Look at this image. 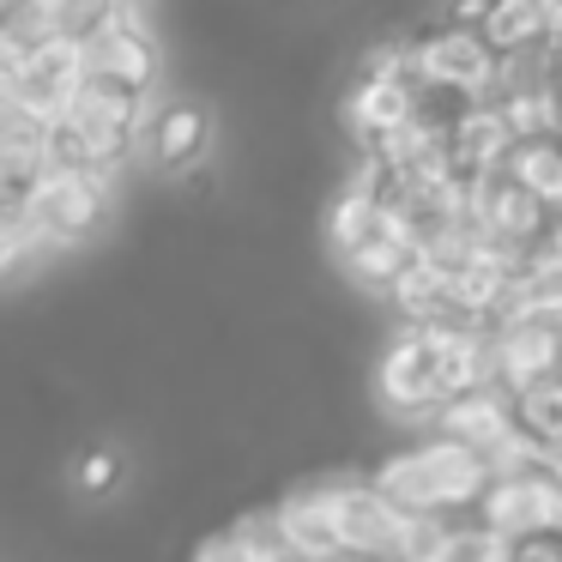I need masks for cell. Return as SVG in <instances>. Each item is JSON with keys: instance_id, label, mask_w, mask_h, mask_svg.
<instances>
[{"instance_id": "cell-8", "label": "cell", "mask_w": 562, "mask_h": 562, "mask_svg": "<svg viewBox=\"0 0 562 562\" xmlns=\"http://www.w3.org/2000/svg\"><path fill=\"white\" fill-rule=\"evenodd\" d=\"M562 375V327L557 321H532V315H508L490 327V381L520 400L526 387Z\"/></svg>"}, {"instance_id": "cell-20", "label": "cell", "mask_w": 562, "mask_h": 562, "mask_svg": "<svg viewBox=\"0 0 562 562\" xmlns=\"http://www.w3.org/2000/svg\"><path fill=\"white\" fill-rule=\"evenodd\" d=\"M31 248H37V243H31L25 212H19V206H0V279H7V272H13L19 260L31 255Z\"/></svg>"}, {"instance_id": "cell-4", "label": "cell", "mask_w": 562, "mask_h": 562, "mask_svg": "<svg viewBox=\"0 0 562 562\" xmlns=\"http://www.w3.org/2000/svg\"><path fill=\"white\" fill-rule=\"evenodd\" d=\"M110 176L98 170H74V164H49V170L31 182L25 194V224H31V243L37 248H74L86 243L91 231L103 224V206H110Z\"/></svg>"}, {"instance_id": "cell-13", "label": "cell", "mask_w": 562, "mask_h": 562, "mask_svg": "<svg viewBox=\"0 0 562 562\" xmlns=\"http://www.w3.org/2000/svg\"><path fill=\"white\" fill-rule=\"evenodd\" d=\"M514 122L502 115V103L496 98H477L472 110L453 122V134H448V158H453V170L460 176H484V170H502L508 164V151H514Z\"/></svg>"}, {"instance_id": "cell-15", "label": "cell", "mask_w": 562, "mask_h": 562, "mask_svg": "<svg viewBox=\"0 0 562 562\" xmlns=\"http://www.w3.org/2000/svg\"><path fill=\"white\" fill-rule=\"evenodd\" d=\"M550 19H557V0H490L477 31L496 43V55H532L550 43Z\"/></svg>"}, {"instance_id": "cell-19", "label": "cell", "mask_w": 562, "mask_h": 562, "mask_svg": "<svg viewBox=\"0 0 562 562\" xmlns=\"http://www.w3.org/2000/svg\"><path fill=\"white\" fill-rule=\"evenodd\" d=\"M74 484L86 490V496H103V490H115V484H122V453H115V448L79 453V460H74Z\"/></svg>"}, {"instance_id": "cell-16", "label": "cell", "mask_w": 562, "mask_h": 562, "mask_svg": "<svg viewBox=\"0 0 562 562\" xmlns=\"http://www.w3.org/2000/svg\"><path fill=\"white\" fill-rule=\"evenodd\" d=\"M508 315H532V321H557L562 327V255L557 248H538V255L520 260L514 291H508Z\"/></svg>"}, {"instance_id": "cell-22", "label": "cell", "mask_w": 562, "mask_h": 562, "mask_svg": "<svg viewBox=\"0 0 562 562\" xmlns=\"http://www.w3.org/2000/svg\"><path fill=\"white\" fill-rule=\"evenodd\" d=\"M544 49H562V0H557V19H550V43Z\"/></svg>"}, {"instance_id": "cell-12", "label": "cell", "mask_w": 562, "mask_h": 562, "mask_svg": "<svg viewBox=\"0 0 562 562\" xmlns=\"http://www.w3.org/2000/svg\"><path fill=\"white\" fill-rule=\"evenodd\" d=\"M139 151H146L151 170L164 176H182V170H200L212 151V115L200 110V103H164V110L146 115V127H139Z\"/></svg>"}, {"instance_id": "cell-5", "label": "cell", "mask_w": 562, "mask_h": 562, "mask_svg": "<svg viewBox=\"0 0 562 562\" xmlns=\"http://www.w3.org/2000/svg\"><path fill=\"white\" fill-rule=\"evenodd\" d=\"M477 520H490L496 532H538V526H562V465L532 460V465H502L490 472V484L477 490Z\"/></svg>"}, {"instance_id": "cell-3", "label": "cell", "mask_w": 562, "mask_h": 562, "mask_svg": "<svg viewBox=\"0 0 562 562\" xmlns=\"http://www.w3.org/2000/svg\"><path fill=\"white\" fill-rule=\"evenodd\" d=\"M308 484L333 520L339 557H400L412 508H400L375 477H308Z\"/></svg>"}, {"instance_id": "cell-6", "label": "cell", "mask_w": 562, "mask_h": 562, "mask_svg": "<svg viewBox=\"0 0 562 562\" xmlns=\"http://www.w3.org/2000/svg\"><path fill=\"white\" fill-rule=\"evenodd\" d=\"M412 67H417V86H448V91L490 98V86H496V74H502V55L477 25L448 19V25L412 37Z\"/></svg>"}, {"instance_id": "cell-1", "label": "cell", "mask_w": 562, "mask_h": 562, "mask_svg": "<svg viewBox=\"0 0 562 562\" xmlns=\"http://www.w3.org/2000/svg\"><path fill=\"white\" fill-rule=\"evenodd\" d=\"M490 381V333L484 327H441V321H405V333L381 351L375 400L393 417H424L453 393Z\"/></svg>"}, {"instance_id": "cell-23", "label": "cell", "mask_w": 562, "mask_h": 562, "mask_svg": "<svg viewBox=\"0 0 562 562\" xmlns=\"http://www.w3.org/2000/svg\"><path fill=\"white\" fill-rule=\"evenodd\" d=\"M115 7H139V0H115Z\"/></svg>"}, {"instance_id": "cell-14", "label": "cell", "mask_w": 562, "mask_h": 562, "mask_svg": "<svg viewBox=\"0 0 562 562\" xmlns=\"http://www.w3.org/2000/svg\"><path fill=\"white\" fill-rule=\"evenodd\" d=\"M194 557L200 562H218V557H231V562H279V557H296V550H291V538H284V526H279V508H260V514H243L236 526H224V532L200 538Z\"/></svg>"}, {"instance_id": "cell-10", "label": "cell", "mask_w": 562, "mask_h": 562, "mask_svg": "<svg viewBox=\"0 0 562 562\" xmlns=\"http://www.w3.org/2000/svg\"><path fill=\"white\" fill-rule=\"evenodd\" d=\"M79 86H86V37L49 31V37L19 49V103H25V110H37L55 122V115L74 103Z\"/></svg>"}, {"instance_id": "cell-9", "label": "cell", "mask_w": 562, "mask_h": 562, "mask_svg": "<svg viewBox=\"0 0 562 562\" xmlns=\"http://www.w3.org/2000/svg\"><path fill=\"white\" fill-rule=\"evenodd\" d=\"M429 429H441V436L465 441L472 453L496 460V453L520 436V400H514L502 381H477V387L453 393L448 405H436V412H429Z\"/></svg>"}, {"instance_id": "cell-2", "label": "cell", "mask_w": 562, "mask_h": 562, "mask_svg": "<svg viewBox=\"0 0 562 562\" xmlns=\"http://www.w3.org/2000/svg\"><path fill=\"white\" fill-rule=\"evenodd\" d=\"M375 484L387 490L400 508L448 514V508H472L477 502V490L490 484V460L472 453L465 441L429 429L424 441H412V448L387 453V460L375 465Z\"/></svg>"}, {"instance_id": "cell-11", "label": "cell", "mask_w": 562, "mask_h": 562, "mask_svg": "<svg viewBox=\"0 0 562 562\" xmlns=\"http://www.w3.org/2000/svg\"><path fill=\"white\" fill-rule=\"evenodd\" d=\"M86 74L91 79H115V86L151 91L158 79V43L139 25V7H115L110 25H98L86 37Z\"/></svg>"}, {"instance_id": "cell-17", "label": "cell", "mask_w": 562, "mask_h": 562, "mask_svg": "<svg viewBox=\"0 0 562 562\" xmlns=\"http://www.w3.org/2000/svg\"><path fill=\"white\" fill-rule=\"evenodd\" d=\"M502 170H508L514 182H526L538 200L562 206V127H550V134H520Z\"/></svg>"}, {"instance_id": "cell-18", "label": "cell", "mask_w": 562, "mask_h": 562, "mask_svg": "<svg viewBox=\"0 0 562 562\" xmlns=\"http://www.w3.org/2000/svg\"><path fill=\"white\" fill-rule=\"evenodd\" d=\"M520 429L550 453V460H562V375H550V381H538V387L520 393Z\"/></svg>"}, {"instance_id": "cell-7", "label": "cell", "mask_w": 562, "mask_h": 562, "mask_svg": "<svg viewBox=\"0 0 562 562\" xmlns=\"http://www.w3.org/2000/svg\"><path fill=\"white\" fill-rule=\"evenodd\" d=\"M417 110V67H351V91L339 103V127L357 151H369L393 122Z\"/></svg>"}, {"instance_id": "cell-24", "label": "cell", "mask_w": 562, "mask_h": 562, "mask_svg": "<svg viewBox=\"0 0 562 562\" xmlns=\"http://www.w3.org/2000/svg\"><path fill=\"white\" fill-rule=\"evenodd\" d=\"M0 43H7V19H0Z\"/></svg>"}, {"instance_id": "cell-21", "label": "cell", "mask_w": 562, "mask_h": 562, "mask_svg": "<svg viewBox=\"0 0 562 562\" xmlns=\"http://www.w3.org/2000/svg\"><path fill=\"white\" fill-rule=\"evenodd\" d=\"M544 248H557V255H562V206H557V218H550V236H544Z\"/></svg>"}]
</instances>
